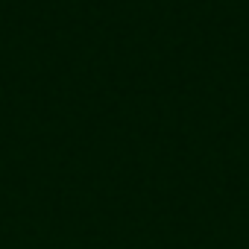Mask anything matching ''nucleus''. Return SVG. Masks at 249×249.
<instances>
[]
</instances>
